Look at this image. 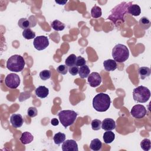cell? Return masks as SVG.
Listing matches in <instances>:
<instances>
[{"label":"cell","instance_id":"6da1fadb","mask_svg":"<svg viewBox=\"0 0 151 151\" xmlns=\"http://www.w3.org/2000/svg\"><path fill=\"white\" fill-rule=\"evenodd\" d=\"M132 4V2H123L120 4L116 5L110 12V15L108 17L107 19L112 21L114 24L119 20L124 22V15L128 13V7L130 5Z\"/></svg>","mask_w":151,"mask_h":151},{"label":"cell","instance_id":"7a4b0ae2","mask_svg":"<svg viewBox=\"0 0 151 151\" xmlns=\"http://www.w3.org/2000/svg\"><path fill=\"white\" fill-rule=\"evenodd\" d=\"M111 100L110 96L104 93H100L94 96L93 100L94 109L99 112L107 111L110 106Z\"/></svg>","mask_w":151,"mask_h":151},{"label":"cell","instance_id":"3957f363","mask_svg":"<svg viewBox=\"0 0 151 151\" xmlns=\"http://www.w3.org/2000/svg\"><path fill=\"white\" fill-rule=\"evenodd\" d=\"M25 64L24 58L18 54L11 56L6 61L7 68L13 72H21L24 68Z\"/></svg>","mask_w":151,"mask_h":151},{"label":"cell","instance_id":"277c9868","mask_svg":"<svg viewBox=\"0 0 151 151\" xmlns=\"http://www.w3.org/2000/svg\"><path fill=\"white\" fill-rule=\"evenodd\" d=\"M112 57L116 62L123 63L129 57V51L127 47L122 44L116 45L112 50Z\"/></svg>","mask_w":151,"mask_h":151},{"label":"cell","instance_id":"5b68a950","mask_svg":"<svg viewBox=\"0 0 151 151\" xmlns=\"http://www.w3.org/2000/svg\"><path fill=\"white\" fill-rule=\"evenodd\" d=\"M58 116L62 125L64 127H67L74 123L77 118V113L74 110H65L60 111Z\"/></svg>","mask_w":151,"mask_h":151},{"label":"cell","instance_id":"8992f818","mask_svg":"<svg viewBox=\"0 0 151 151\" xmlns=\"http://www.w3.org/2000/svg\"><path fill=\"white\" fill-rule=\"evenodd\" d=\"M133 97L135 101L138 103H146L150 97V91L146 87L140 86L133 90Z\"/></svg>","mask_w":151,"mask_h":151},{"label":"cell","instance_id":"52a82bcc","mask_svg":"<svg viewBox=\"0 0 151 151\" xmlns=\"http://www.w3.org/2000/svg\"><path fill=\"white\" fill-rule=\"evenodd\" d=\"M5 84L9 88H17L20 84V78L17 74L10 73L5 77Z\"/></svg>","mask_w":151,"mask_h":151},{"label":"cell","instance_id":"ba28073f","mask_svg":"<svg viewBox=\"0 0 151 151\" xmlns=\"http://www.w3.org/2000/svg\"><path fill=\"white\" fill-rule=\"evenodd\" d=\"M35 48L38 51L45 49L49 45L48 38L44 35H40L35 37L33 42Z\"/></svg>","mask_w":151,"mask_h":151},{"label":"cell","instance_id":"9c48e42d","mask_svg":"<svg viewBox=\"0 0 151 151\" xmlns=\"http://www.w3.org/2000/svg\"><path fill=\"white\" fill-rule=\"evenodd\" d=\"M147 113V110L145 107L142 104L134 105L130 111L131 115L136 119L143 118Z\"/></svg>","mask_w":151,"mask_h":151},{"label":"cell","instance_id":"30bf717a","mask_svg":"<svg viewBox=\"0 0 151 151\" xmlns=\"http://www.w3.org/2000/svg\"><path fill=\"white\" fill-rule=\"evenodd\" d=\"M87 81L91 87H96L101 84V77L99 73L97 72H93L88 76Z\"/></svg>","mask_w":151,"mask_h":151},{"label":"cell","instance_id":"8fae6325","mask_svg":"<svg viewBox=\"0 0 151 151\" xmlns=\"http://www.w3.org/2000/svg\"><path fill=\"white\" fill-rule=\"evenodd\" d=\"M29 17V19L25 18H22L19 19L18 22V26L22 29H26V28H30L31 27H34L36 25V19L35 18L34 19H30Z\"/></svg>","mask_w":151,"mask_h":151},{"label":"cell","instance_id":"7c38bea8","mask_svg":"<svg viewBox=\"0 0 151 151\" xmlns=\"http://www.w3.org/2000/svg\"><path fill=\"white\" fill-rule=\"evenodd\" d=\"M62 150L63 151H78L77 143L75 140L72 139L66 140L62 145Z\"/></svg>","mask_w":151,"mask_h":151},{"label":"cell","instance_id":"4fadbf2b","mask_svg":"<svg viewBox=\"0 0 151 151\" xmlns=\"http://www.w3.org/2000/svg\"><path fill=\"white\" fill-rule=\"evenodd\" d=\"M10 122L14 127H21L24 123L22 116L20 114H13L10 117Z\"/></svg>","mask_w":151,"mask_h":151},{"label":"cell","instance_id":"5bb4252c","mask_svg":"<svg viewBox=\"0 0 151 151\" xmlns=\"http://www.w3.org/2000/svg\"><path fill=\"white\" fill-rule=\"evenodd\" d=\"M101 128L106 131L112 130L116 128L115 121L113 119L110 118L105 119L101 122Z\"/></svg>","mask_w":151,"mask_h":151},{"label":"cell","instance_id":"9a60e30c","mask_svg":"<svg viewBox=\"0 0 151 151\" xmlns=\"http://www.w3.org/2000/svg\"><path fill=\"white\" fill-rule=\"evenodd\" d=\"M49 94V90L48 88L44 86H38L35 89V94L37 97L44 99L48 96Z\"/></svg>","mask_w":151,"mask_h":151},{"label":"cell","instance_id":"2e32d148","mask_svg":"<svg viewBox=\"0 0 151 151\" xmlns=\"http://www.w3.org/2000/svg\"><path fill=\"white\" fill-rule=\"evenodd\" d=\"M103 66L106 71H111L117 68V63L114 60L108 59L103 62Z\"/></svg>","mask_w":151,"mask_h":151},{"label":"cell","instance_id":"e0dca14e","mask_svg":"<svg viewBox=\"0 0 151 151\" xmlns=\"http://www.w3.org/2000/svg\"><path fill=\"white\" fill-rule=\"evenodd\" d=\"M34 139V137L31 133L28 132H25L22 133L21 137L19 138V140L24 145H27L30 143L32 142Z\"/></svg>","mask_w":151,"mask_h":151},{"label":"cell","instance_id":"ac0fdd59","mask_svg":"<svg viewBox=\"0 0 151 151\" xmlns=\"http://www.w3.org/2000/svg\"><path fill=\"white\" fill-rule=\"evenodd\" d=\"M128 13L133 16H139L141 13V9L140 6L137 4H131L129 6Z\"/></svg>","mask_w":151,"mask_h":151},{"label":"cell","instance_id":"d6986e66","mask_svg":"<svg viewBox=\"0 0 151 151\" xmlns=\"http://www.w3.org/2000/svg\"><path fill=\"white\" fill-rule=\"evenodd\" d=\"M103 140L106 144L111 143L115 139V134L111 130L106 131L103 134Z\"/></svg>","mask_w":151,"mask_h":151},{"label":"cell","instance_id":"ffe728a7","mask_svg":"<svg viewBox=\"0 0 151 151\" xmlns=\"http://www.w3.org/2000/svg\"><path fill=\"white\" fill-rule=\"evenodd\" d=\"M138 73L140 78L142 80H144L145 78L149 77L150 75L151 70L149 67H141L138 69Z\"/></svg>","mask_w":151,"mask_h":151},{"label":"cell","instance_id":"44dd1931","mask_svg":"<svg viewBox=\"0 0 151 151\" xmlns=\"http://www.w3.org/2000/svg\"><path fill=\"white\" fill-rule=\"evenodd\" d=\"M102 147V143L99 139H94L91 141L90 144V148L94 151L101 150Z\"/></svg>","mask_w":151,"mask_h":151},{"label":"cell","instance_id":"7402d4cb","mask_svg":"<svg viewBox=\"0 0 151 151\" xmlns=\"http://www.w3.org/2000/svg\"><path fill=\"white\" fill-rule=\"evenodd\" d=\"M90 68L87 65H84L80 67L78 70V74L81 78H87L90 74Z\"/></svg>","mask_w":151,"mask_h":151},{"label":"cell","instance_id":"603a6c76","mask_svg":"<svg viewBox=\"0 0 151 151\" xmlns=\"http://www.w3.org/2000/svg\"><path fill=\"white\" fill-rule=\"evenodd\" d=\"M51 26L52 28H53L54 30L57 31L63 30L65 27V25L64 23L61 22V21H60L59 20H57V19L53 21L51 24Z\"/></svg>","mask_w":151,"mask_h":151},{"label":"cell","instance_id":"cb8c5ba5","mask_svg":"<svg viewBox=\"0 0 151 151\" xmlns=\"http://www.w3.org/2000/svg\"><path fill=\"white\" fill-rule=\"evenodd\" d=\"M54 142L57 145H60L61 143H63L65 140V134L61 132H58L55 134L53 137Z\"/></svg>","mask_w":151,"mask_h":151},{"label":"cell","instance_id":"d4e9b609","mask_svg":"<svg viewBox=\"0 0 151 151\" xmlns=\"http://www.w3.org/2000/svg\"><path fill=\"white\" fill-rule=\"evenodd\" d=\"M139 25L144 29H148L151 25V22L150 20L146 17H142L139 19Z\"/></svg>","mask_w":151,"mask_h":151},{"label":"cell","instance_id":"484cf974","mask_svg":"<svg viewBox=\"0 0 151 151\" xmlns=\"http://www.w3.org/2000/svg\"><path fill=\"white\" fill-rule=\"evenodd\" d=\"M22 36L27 40H31L35 37V33L30 28H26L22 32Z\"/></svg>","mask_w":151,"mask_h":151},{"label":"cell","instance_id":"4316f807","mask_svg":"<svg viewBox=\"0 0 151 151\" xmlns=\"http://www.w3.org/2000/svg\"><path fill=\"white\" fill-rule=\"evenodd\" d=\"M91 15L94 18H98L101 16V9L98 6H94L91 9Z\"/></svg>","mask_w":151,"mask_h":151},{"label":"cell","instance_id":"83f0119b","mask_svg":"<svg viewBox=\"0 0 151 151\" xmlns=\"http://www.w3.org/2000/svg\"><path fill=\"white\" fill-rule=\"evenodd\" d=\"M77 57L76 56L75 54H70L65 60V64L67 67H72L75 65L76 60Z\"/></svg>","mask_w":151,"mask_h":151},{"label":"cell","instance_id":"f1b7e54d","mask_svg":"<svg viewBox=\"0 0 151 151\" xmlns=\"http://www.w3.org/2000/svg\"><path fill=\"white\" fill-rule=\"evenodd\" d=\"M141 148L145 151H148L151 148V142L149 139H144L140 143Z\"/></svg>","mask_w":151,"mask_h":151},{"label":"cell","instance_id":"f546056e","mask_svg":"<svg viewBox=\"0 0 151 151\" xmlns=\"http://www.w3.org/2000/svg\"><path fill=\"white\" fill-rule=\"evenodd\" d=\"M51 71L48 70H42L40 73V74H39L40 78L44 81L49 79L51 77Z\"/></svg>","mask_w":151,"mask_h":151},{"label":"cell","instance_id":"4dcf8cb0","mask_svg":"<svg viewBox=\"0 0 151 151\" xmlns=\"http://www.w3.org/2000/svg\"><path fill=\"white\" fill-rule=\"evenodd\" d=\"M91 128L94 130H99L101 127V122L99 119H94L91 123Z\"/></svg>","mask_w":151,"mask_h":151},{"label":"cell","instance_id":"1f68e13d","mask_svg":"<svg viewBox=\"0 0 151 151\" xmlns=\"http://www.w3.org/2000/svg\"><path fill=\"white\" fill-rule=\"evenodd\" d=\"M37 110L35 107H30L27 110V114L30 117H35L37 115Z\"/></svg>","mask_w":151,"mask_h":151},{"label":"cell","instance_id":"d6a6232c","mask_svg":"<svg viewBox=\"0 0 151 151\" xmlns=\"http://www.w3.org/2000/svg\"><path fill=\"white\" fill-rule=\"evenodd\" d=\"M68 67L66 65H60L57 68V71L58 73L65 75L68 71Z\"/></svg>","mask_w":151,"mask_h":151},{"label":"cell","instance_id":"836d02e7","mask_svg":"<svg viewBox=\"0 0 151 151\" xmlns=\"http://www.w3.org/2000/svg\"><path fill=\"white\" fill-rule=\"evenodd\" d=\"M86 60L83 57L78 56L76 58L75 65L77 67H78V66L81 67V66H83L84 65H86Z\"/></svg>","mask_w":151,"mask_h":151},{"label":"cell","instance_id":"e575fe53","mask_svg":"<svg viewBox=\"0 0 151 151\" xmlns=\"http://www.w3.org/2000/svg\"><path fill=\"white\" fill-rule=\"evenodd\" d=\"M78 70H79V68H78V67L74 66V65L72 67H70L68 69L69 73L73 76L77 75L78 73Z\"/></svg>","mask_w":151,"mask_h":151},{"label":"cell","instance_id":"d590c367","mask_svg":"<svg viewBox=\"0 0 151 151\" xmlns=\"http://www.w3.org/2000/svg\"><path fill=\"white\" fill-rule=\"evenodd\" d=\"M51 124L52 125H53V126H57L59 124L58 120L57 119H56V118H53L51 120Z\"/></svg>","mask_w":151,"mask_h":151},{"label":"cell","instance_id":"8d00e7d4","mask_svg":"<svg viewBox=\"0 0 151 151\" xmlns=\"http://www.w3.org/2000/svg\"><path fill=\"white\" fill-rule=\"evenodd\" d=\"M67 2V1H55V2H57V3H58V4H59L60 5H64V4L65 3H66Z\"/></svg>","mask_w":151,"mask_h":151}]
</instances>
